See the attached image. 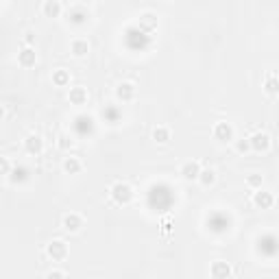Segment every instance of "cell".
Returning <instances> with one entry per match:
<instances>
[{
    "label": "cell",
    "instance_id": "obj_14",
    "mask_svg": "<svg viewBox=\"0 0 279 279\" xmlns=\"http://www.w3.org/2000/svg\"><path fill=\"white\" fill-rule=\"evenodd\" d=\"M70 53L74 55V57H85L87 53H90V41L87 40H72V44H70Z\"/></svg>",
    "mask_w": 279,
    "mask_h": 279
},
{
    "label": "cell",
    "instance_id": "obj_4",
    "mask_svg": "<svg viewBox=\"0 0 279 279\" xmlns=\"http://www.w3.org/2000/svg\"><path fill=\"white\" fill-rule=\"evenodd\" d=\"M61 227H63L66 231H70V234H77V231L83 227V216H81V214L70 212V214H66V216H63Z\"/></svg>",
    "mask_w": 279,
    "mask_h": 279
},
{
    "label": "cell",
    "instance_id": "obj_2",
    "mask_svg": "<svg viewBox=\"0 0 279 279\" xmlns=\"http://www.w3.org/2000/svg\"><path fill=\"white\" fill-rule=\"evenodd\" d=\"M249 140H251V148H253V151H258V153H266L268 148H271V136H268V133H264V131L253 133Z\"/></svg>",
    "mask_w": 279,
    "mask_h": 279
},
{
    "label": "cell",
    "instance_id": "obj_15",
    "mask_svg": "<svg viewBox=\"0 0 279 279\" xmlns=\"http://www.w3.org/2000/svg\"><path fill=\"white\" fill-rule=\"evenodd\" d=\"M209 275L216 277V279H222V277H229L231 275V268L227 262H214L212 268H209Z\"/></svg>",
    "mask_w": 279,
    "mask_h": 279
},
{
    "label": "cell",
    "instance_id": "obj_3",
    "mask_svg": "<svg viewBox=\"0 0 279 279\" xmlns=\"http://www.w3.org/2000/svg\"><path fill=\"white\" fill-rule=\"evenodd\" d=\"M46 251H48V255L55 259V262H61V259L68 258V244L63 242V240H53Z\"/></svg>",
    "mask_w": 279,
    "mask_h": 279
},
{
    "label": "cell",
    "instance_id": "obj_30",
    "mask_svg": "<svg viewBox=\"0 0 279 279\" xmlns=\"http://www.w3.org/2000/svg\"><path fill=\"white\" fill-rule=\"evenodd\" d=\"M170 229H173V218H164V220H161V231L168 234Z\"/></svg>",
    "mask_w": 279,
    "mask_h": 279
},
{
    "label": "cell",
    "instance_id": "obj_18",
    "mask_svg": "<svg viewBox=\"0 0 279 279\" xmlns=\"http://www.w3.org/2000/svg\"><path fill=\"white\" fill-rule=\"evenodd\" d=\"M153 140L157 144H168L170 142V129L168 127H155L153 129Z\"/></svg>",
    "mask_w": 279,
    "mask_h": 279
},
{
    "label": "cell",
    "instance_id": "obj_19",
    "mask_svg": "<svg viewBox=\"0 0 279 279\" xmlns=\"http://www.w3.org/2000/svg\"><path fill=\"white\" fill-rule=\"evenodd\" d=\"M94 120L90 118V116H79L77 118V131L81 133V136H85V133H90L92 131V127H94Z\"/></svg>",
    "mask_w": 279,
    "mask_h": 279
},
{
    "label": "cell",
    "instance_id": "obj_6",
    "mask_svg": "<svg viewBox=\"0 0 279 279\" xmlns=\"http://www.w3.org/2000/svg\"><path fill=\"white\" fill-rule=\"evenodd\" d=\"M253 205L259 207V209H271L275 205V197H273L271 192H264V190L259 188L258 192L253 194Z\"/></svg>",
    "mask_w": 279,
    "mask_h": 279
},
{
    "label": "cell",
    "instance_id": "obj_7",
    "mask_svg": "<svg viewBox=\"0 0 279 279\" xmlns=\"http://www.w3.org/2000/svg\"><path fill=\"white\" fill-rule=\"evenodd\" d=\"M116 96H118V100H122V103H129V100H133V96H136V85H133L131 81H122L116 87Z\"/></svg>",
    "mask_w": 279,
    "mask_h": 279
},
{
    "label": "cell",
    "instance_id": "obj_25",
    "mask_svg": "<svg viewBox=\"0 0 279 279\" xmlns=\"http://www.w3.org/2000/svg\"><path fill=\"white\" fill-rule=\"evenodd\" d=\"M57 146L61 148V151H68V148H72L74 146V140L68 136V133H59V138H57Z\"/></svg>",
    "mask_w": 279,
    "mask_h": 279
},
{
    "label": "cell",
    "instance_id": "obj_33",
    "mask_svg": "<svg viewBox=\"0 0 279 279\" xmlns=\"http://www.w3.org/2000/svg\"><path fill=\"white\" fill-rule=\"evenodd\" d=\"M164 2H168V0H164Z\"/></svg>",
    "mask_w": 279,
    "mask_h": 279
},
{
    "label": "cell",
    "instance_id": "obj_11",
    "mask_svg": "<svg viewBox=\"0 0 279 279\" xmlns=\"http://www.w3.org/2000/svg\"><path fill=\"white\" fill-rule=\"evenodd\" d=\"M87 18H90V16H87V11L83 7H72L68 11V22H70V24H74V26L85 24Z\"/></svg>",
    "mask_w": 279,
    "mask_h": 279
},
{
    "label": "cell",
    "instance_id": "obj_5",
    "mask_svg": "<svg viewBox=\"0 0 279 279\" xmlns=\"http://www.w3.org/2000/svg\"><path fill=\"white\" fill-rule=\"evenodd\" d=\"M24 148L31 155H40V153L44 151V140H41L40 133H29L24 140Z\"/></svg>",
    "mask_w": 279,
    "mask_h": 279
},
{
    "label": "cell",
    "instance_id": "obj_13",
    "mask_svg": "<svg viewBox=\"0 0 279 279\" xmlns=\"http://www.w3.org/2000/svg\"><path fill=\"white\" fill-rule=\"evenodd\" d=\"M207 227L212 231H216V234H222V231L229 229V220L222 216H218V214H214L212 218H207Z\"/></svg>",
    "mask_w": 279,
    "mask_h": 279
},
{
    "label": "cell",
    "instance_id": "obj_9",
    "mask_svg": "<svg viewBox=\"0 0 279 279\" xmlns=\"http://www.w3.org/2000/svg\"><path fill=\"white\" fill-rule=\"evenodd\" d=\"M199 175H201V164H199V161H185V164L181 166V177H183L185 181H197Z\"/></svg>",
    "mask_w": 279,
    "mask_h": 279
},
{
    "label": "cell",
    "instance_id": "obj_10",
    "mask_svg": "<svg viewBox=\"0 0 279 279\" xmlns=\"http://www.w3.org/2000/svg\"><path fill=\"white\" fill-rule=\"evenodd\" d=\"M18 63H20L22 68H33L35 63H37V55H35V50L31 48V46L22 48L20 53H18Z\"/></svg>",
    "mask_w": 279,
    "mask_h": 279
},
{
    "label": "cell",
    "instance_id": "obj_20",
    "mask_svg": "<svg viewBox=\"0 0 279 279\" xmlns=\"http://www.w3.org/2000/svg\"><path fill=\"white\" fill-rule=\"evenodd\" d=\"M264 90H266V94L275 96L279 94V79L275 74H266V81H264Z\"/></svg>",
    "mask_w": 279,
    "mask_h": 279
},
{
    "label": "cell",
    "instance_id": "obj_17",
    "mask_svg": "<svg viewBox=\"0 0 279 279\" xmlns=\"http://www.w3.org/2000/svg\"><path fill=\"white\" fill-rule=\"evenodd\" d=\"M81 168H83V164H81L79 157H66V159H63V173L79 175V173H81Z\"/></svg>",
    "mask_w": 279,
    "mask_h": 279
},
{
    "label": "cell",
    "instance_id": "obj_27",
    "mask_svg": "<svg viewBox=\"0 0 279 279\" xmlns=\"http://www.w3.org/2000/svg\"><path fill=\"white\" fill-rule=\"evenodd\" d=\"M103 116H107V122H111V124L118 122V111H116L114 107H107V109H103Z\"/></svg>",
    "mask_w": 279,
    "mask_h": 279
},
{
    "label": "cell",
    "instance_id": "obj_29",
    "mask_svg": "<svg viewBox=\"0 0 279 279\" xmlns=\"http://www.w3.org/2000/svg\"><path fill=\"white\" fill-rule=\"evenodd\" d=\"M0 170H2L4 177L11 175V161H9L7 157H0Z\"/></svg>",
    "mask_w": 279,
    "mask_h": 279
},
{
    "label": "cell",
    "instance_id": "obj_22",
    "mask_svg": "<svg viewBox=\"0 0 279 279\" xmlns=\"http://www.w3.org/2000/svg\"><path fill=\"white\" fill-rule=\"evenodd\" d=\"M9 179H11V183H22V181L29 179V170L24 168V166H20V168L11 170V175H9Z\"/></svg>",
    "mask_w": 279,
    "mask_h": 279
},
{
    "label": "cell",
    "instance_id": "obj_21",
    "mask_svg": "<svg viewBox=\"0 0 279 279\" xmlns=\"http://www.w3.org/2000/svg\"><path fill=\"white\" fill-rule=\"evenodd\" d=\"M140 29L142 31L157 29V18L153 16V13H144V16H140Z\"/></svg>",
    "mask_w": 279,
    "mask_h": 279
},
{
    "label": "cell",
    "instance_id": "obj_16",
    "mask_svg": "<svg viewBox=\"0 0 279 279\" xmlns=\"http://www.w3.org/2000/svg\"><path fill=\"white\" fill-rule=\"evenodd\" d=\"M68 99H70V103L72 105H85L87 103V90L85 87H72L70 94H68Z\"/></svg>",
    "mask_w": 279,
    "mask_h": 279
},
{
    "label": "cell",
    "instance_id": "obj_32",
    "mask_svg": "<svg viewBox=\"0 0 279 279\" xmlns=\"http://www.w3.org/2000/svg\"><path fill=\"white\" fill-rule=\"evenodd\" d=\"M24 41H26V44H31V41H33V33H26V37H24Z\"/></svg>",
    "mask_w": 279,
    "mask_h": 279
},
{
    "label": "cell",
    "instance_id": "obj_1",
    "mask_svg": "<svg viewBox=\"0 0 279 279\" xmlns=\"http://www.w3.org/2000/svg\"><path fill=\"white\" fill-rule=\"evenodd\" d=\"M109 194H111V199H114V203H118V205H127V203H131V199H133V188L129 183L118 181V183L111 185Z\"/></svg>",
    "mask_w": 279,
    "mask_h": 279
},
{
    "label": "cell",
    "instance_id": "obj_23",
    "mask_svg": "<svg viewBox=\"0 0 279 279\" xmlns=\"http://www.w3.org/2000/svg\"><path fill=\"white\" fill-rule=\"evenodd\" d=\"M53 83L57 87L68 85V83H70V74L66 72V70H55V72H53Z\"/></svg>",
    "mask_w": 279,
    "mask_h": 279
},
{
    "label": "cell",
    "instance_id": "obj_24",
    "mask_svg": "<svg viewBox=\"0 0 279 279\" xmlns=\"http://www.w3.org/2000/svg\"><path fill=\"white\" fill-rule=\"evenodd\" d=\"M199 181H201V185L209 188V185L216 183V173H214L212 168H209V170H201V175H199Z\"/></svg>",
    "mask_w": 279,
    "mask_h": 279
},
{
    "label": "cell",
    "instance_id": "obj_12",
    "mask_svg": "<svg viewBox=\"0 0 279 279\" xmlns=\"http://www.w3.org/2000/svg\"><path fill=\"white\" fill-rule=\"evenodd\" d=\"M61 2H59V0H46L44 2V7H41V13H44L46 18H50V20H53V18H59L61 16Z\"/></svg>",
    "mask_w": 279,
    "mask_h": 279
},
{
    "label": "cell",
    "instance_id": "obj_28",
    "mask_svg": "<svg viewBox=\"0 0 279 279\" xmlns=\"http://www.w3.org/2000/svg\"><path fill=\"white\" fill-rule=\"evenodd\" d=\"M236 151L238 153H249L251 151V140H238V142H236Z\"/></svg>",
    "mask_w": 279,
    "mask_h": 279
},
{
    "label": "cell",
    "instance_id": "obj_26",
    "mask_svg": "<svg viewBox=\"0 0 279 279\" xmlns=\"http://www.w3.org/2000/svg\"><path fill=\"white\" fill-rule=\"evenodd\" d=\"M246 185L249 188H262V175H249L246 177Z\"/></svg>",
    "mask_w": 279,
    "mask_h": 279
},
{
    "label": "cell",
    "instance_id": "obj_31",
    "mask_svg": "<svg viewBox=\"0 0 279 279\" xmlns=\"http://www.w3.org/2000/svg\"><path fill=\"white\" fill-rule=\"evenodd\" d=\"M46 277L48 279H61V277H66V273L63 271H50V273H46Z\"/></svg>",
    "mask_w": 279,
    "mask_h": 279
},
{
    "label": "cell",
    "instance_id": "obj_8",
    "mask_svg": "<svg viewBox=\"0 0 279 279\" xmlns=\"http://www.w3.org/2000/svg\"><path fill=\"white\" fill-rule=\"evenodd\" d=\"M214 138H216L218 142H231V140H234V127H231L229 122H218L216 127H214Z\"/></svg>",
    "mask_w": 279,
    "mask_h": 279
}]
</instances>
